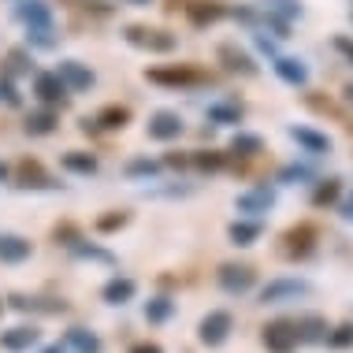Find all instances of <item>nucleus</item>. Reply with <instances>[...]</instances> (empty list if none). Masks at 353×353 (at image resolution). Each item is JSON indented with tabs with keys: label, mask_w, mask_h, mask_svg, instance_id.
Here are the masks:
<instances>
[{
	"label": "nucleus",
	"mask_w": 353,
	"mask_h": 353,
	"mask_svg": "<svg viewBox=\"0 0 353 353\" xmlns=\"http://www.w3.org/2000/svg\"><path fill=\"white\" fill-rule=\"evenodd\" d=\"M12 186H19V190H60L63 183H56V175L37 157H23L12 168Z\"/></svg>",
	"instance_id": "nucleus-4"
},
{
	"label": "nucleus",
	"mask_w": 353,
	"mask_h": 353,
	"mask_svg": "<svg viewBox=\"0 0 353 353\" xmlns=\"http://www.w3.org/2000/svg\"><path fill=\"white\" fill-rule=\"evenodd\" d=\"M60 168L68 171V175H79V179H93L101 171V160H97V152H90V149H68L60 157Z\"/></svg>",
	"instance_id": "nucleus-23"
},
{
	"label": "nucleus",
	"mask_w": 353,
	"mask_h": 353,
	"mask_svg": "<svg viewBox=\"0 0 353 353\" xmlns=\"http://www.w3.org/2000/svg\"><path fill=\"white\" fill-rule=\"evenodd\" d=\"M294 331H298V346H323V339H327L331 327L320 312H309V316L294 320Z\"/></svg>",
	"instance_id": "nucleus-27"
},
{
	"label": "nucleus",
	"mask_w": 353,
	"mask_h": 353,
	"mask_svg": "<svg viewBox=\"0 0 353 353\" xmlns=\"http://www.w3.org/2000/svg\"><path fill=\"white\" fill-rule=\"evenodd\" d=\"M123 227H130V212H127V208H108V212H101L97 219H93V231H97L101 238L119 234Z\"/></svg>",
	"instance_id": "nucleus-35"
},
{
	"label": "nucleus",
	"mask_w": 353,
	"mask_h": 353,
	"mask_svg": "<svg viewBox=\"0 0 353 353\" xmlns=\"http://www.w3.org/2000/svg\"><path fill=\"white\" fill-rule=\"evenodd\" d=\"M253 45H256V49H261L264 56H268V60H272V56H279V45H275L268 34H253Z\"/></svg>",
	"instance_id": "nucleus-48"
},
{
	"label": "nucleus",
	"mask_w": 353,
	"mask_h": 353,
	"mask_svg": "<svg viewBox=\"0 0 353 353\" xmlns=\"http://www.w3.org/2000/svg\"><path fill=\"white\" fill-rule=\"evenodd\" d=\"M60 130V112L56 108H45V104H37L34 112H26L23 119V134L26 138H49Z\"/></svg>",
	"instance_id": "nucleus-19"
},
{
	"label": "nucleus",
	"mask_w": 353,
	"mask_h": 353,
	"mask_svg": "<svg viewBox=\"0 0 353 353\" xmlns=\"http://www.w3.org/2000/svg\"><path fill=\"white\" fill-rule=\"evenodd\" d=\"M346 101H353V85H346Z\"/></svg>",
	"instance_id": "nucleus-56"
},
{
	"label": "nucleus",
	"mask_w": 353,
	"mask_h": 353,
	"mask_svg": "<svg viewBox=\"0 0 353 353\" xmlns=\"http://www.w3.org/2000/svg\"><path fill=\"white\" fill-rule=\"evenodd\" d=\"M183 4H186V0H164V12L175 15V12H183Z\"/></svg>",
	"instance_id": "nucleus-54"
},
{
	"label": "nucleus",
	"mask_w": 353,
	"mask_h": 353,
	"mask_svg": "<svg viewBox=\"0 0 353 353\" xmlns=\"http://www.w3.org/2000/svg\"><path fill=\"white\" fill-rule=\"evenodd\" d=\"M4 309H8V305H4V301H0V316H4Z\"/></svg>",
	"instance_id": "nucleus-57"
},
{
	"label": "nucleus",
	"mask_w": 353,
	"mask_h": 353,
	"mask_svg": "<svg viewBox=\"0 0 353 353\" xmlns=\"http://www.w3.org/2000/svg\"><path fill=\"white\" fill-rule=\"evenodd\" d=\"M79 238H82V227L74 223V219H60V223L52 227V242L63 245V250H68V245H74Z\"/></svg>",
	"instance_id": "nucleus-40"
},
{
	"label": "nucleus",
	"mask_w": 353,
	"mask_h": 353,
	"mask_svg": "<svg viewBox=\"0 0 353 353\" xmlns=\"http://www.w3.org/2000/svg\"><path fill=\"white\" fill-rule=\"evenodd\" d=\"M323 346H327V350H335V353H346V350H353V320L339 323V327H331V331H327V339H323Z\"/></svg>",
	"instance_id": "nucleus-39"
},
{
	"label": "nucleus",
	"mask_w": 353,
	"mask_h": 353,
	"mask_svg": "<svg viewBox=\"0 0 353 353\" xmlns=\"http://www.w3.org/2000/svg\"><path fill=\"white\" fill-rule=\"evenodd\" d=\"M205 119L212 123V127H238V123L245 119V104L238 97H227V101H212L205 112Z\"/></svg>",
	"instance_id": "nucleus-24"
},
{
	"label": "nucleus",
	"mask_w": 353,
	"mask_h": 353,
	"mask_svg": "<svg viewBox=\"0 0 353 353\" xmlns=\"http://www.w3.org/2000/svg\"><path fill=\"white\" fill-rule=\"evenodd\" d=\"M123 175H127L130 183H152V179L164 175V164L152 160L149 152H141V157H130L127 164H123Z\"/></svg>",
	"instance_id": "nucleus-29"
},
{
	"label": "nucleus",
	"mask_w": 353,
	"mask_h": 353,
	"mask_svg": "<svg viewBox=\"0 0 353 353\" xmlns=\"http://www.w3.org/2000/svg\"><path fill=\"white\" fill-rule=\"evenodd\" d=\"M339 212H342V219H350V223H353V194L339 197Z\"/></svg>",
	"instance_id": "nucleus-51"
},
{
	"label": "nucleus",
	"mask_w": 353,
	"mask_h": 353,
	"mask_svg": "<svg viewBox=\"0 0 353 353\" xmlns=\"http://www.w3.org/2000/svg\"><path fill=\"white\" fill-rule=\"evenodd\" d=\"M63 346H68L71 353H104V339L97 335V331L74 323V327L63 331Z\"/></svg>",
	"instance_id": "nucleus-28"
},
{
	"label": "nucleus",
	"mask_w": 353,
	"mask_h": 353,
	"mask_svg": "<svg viewBox=\"0 0 353 353\" xmlns=\"http://www.w3.org/2000/svg\"><path fill=\"white\" fill-rule=\"evenodd\" d=\"M41 346V331L34 323H15V327L0 331V350L4 353H30Z\"/></svg>",
	"instance_id": "nucleus-16"
},
{
	"label": "nucleus",
	"mask_w": 353,
	"mask_h": 353,
	"mask_svg": "<svg viewBox=\"0 0 353 353\" xmlns=\"http://www.w3.org/2000/svg\"><path fill=\"white\" fill-rule=\"evenodd\" d=\"M68 253L74 256V261H85V264H104V268H116L119 264V256L108 250V245H101V242H90V238H79L74 245H68Z\"/></svg>",
	"instance_id": "nucleus-21"
},
{
	"label": "nucleus",
	"mask_w": 353,
	"mask_h": 353,
	"mask_svg": "<svg viewBox=\"0 0 353 353\" xmlns=\"http://www.w3.org/2000/svg\"><path fill=\"white\" fill-rule=\"evenodd\" d=\"M316 171H312L309 164H286V168H279V175H275V183H283V186H298V183H316Z\"/></svg>",
	"instance_id": "nucleus-38"
},
{
	"label": "nucleus",
	"mask_w": 353,
	"mask_h": 353,
	"mask_svg": "<svg viewBox=\"0 0 353 353\" xmlns=\"http://www.w3.org/2000/svg\"><path fill=\"white\" fill-rule=\"evenodd\" d=\"M52 71L60 74L63 85H68L71 93H90L93 85H97V74H93V68H90V63H82V60H60Z\"/></svg>",
	"instance_id": "nucleus-15"
},
{
	"label": "nucleus",
	"mask_w": 353,
	"mask_h": 353,
	"mask_svg": "<svg viewBox=\"0 0 353 353\" xmlns=\"http://www.w3.org/2000/svg\"><path fill=\"white\" fill-rule=\"evenodd\" d=\"M34 101L45 104V108L63 112L71 104V90L63 85V79L56 71H34Z\"/></svg>",
	"instance_id": "nucleus-7"
},
{
	"label": "nucleus",
	"mask_w": 353,
	"mask_h": 353,
	"mask_svg": "<svg viewBox=\"0 0 353 353\" xmlns=\"http://www.w3.org/2000/svg\"><path fill=\"white\" fill-rule=\"evenodd\" d=\"M141 316H145V323H152V327L168 323L171 316H175V298H171V294H152V298L145 301V309H141Z\"/></svg>",
	"instance_id": "nucleus-33"
},
{
	"label": "nucleus",
	"mask_w": 353,
	"mask_h": 353,
	"mask_svg": "<svg viewBox=\"0 0 353 353\" xmlns=\"http://www.w3.org/2000/svg\"><path fill=\"white\" fill-rule=\"evenodd\" d=\"M37 353H71L68 346H63V342H49V346H41Z\"/></svg>",
	"instance_id": "nucleus-52"
},
{
	"label": "nucleus",
	"mask_w": 353,
	"mask_h": 353,
	"mask_svg": "<svg viewBox=\"0 0 353 353\" xmlns=\"http://www.w3.org/2000/svg\"><path fill=\"white\" fill-rule=\"evenodd\" d=\"M231 8L223 4V0H186L183 4V15L190 26H197V30H208V26H216L219 19H227Z\"/></svg>",
	"instance_id": "nucleus-13"
},
{
	"label": "nucleus",
	"mask_w": 353,
	"mask_h": 353,
	"mask_svg": "<svg viewBox=\"0 0 353 353\" xmlns=\"http://www.w3.org/2000/svg\"><path fill=\"white\" fill-rule=\"evenodd\" d=\"M15 19L23 26H52V8L45 4V0H19Z\"/></svg>",
	"instance_id": "nucleus-32"
},
{
	"label": "nucleus",
	"mask_w": 353,
	"mask_h": 353,
	"mask_svg": "<svg viewBox=\"0 0 353 353\" xmlns=\"http://www.w3.org/2000/svg\"><path fill=\"white\" fill-rule=\"evenodd\" d=\"M4 74H12V79H23V74H30L34 71V56L30 49H12L4 56V68H0Z\"/></svg>",
	"instance_id": "nucleus-37"
},
{
	"label": "nucleus",
	"mask_w": 353,
	"mask_h": 353,
	"mask_svg": "<svg viewBox=\"0 0 353 353\" xmlns=\"http://www.w3.org/2000/svg\"><path fill=\"white\" fill-rule=\"evenodd\" d=\"M123 4H130V8H149L152 0H123Z\"/></svg>",
	"instance_id": "nucleus-55"
},
{
	"label": "nucleus",
	"mask_w": 353,
	"mask_h": 353,
	"mask_svg": "<svg viewBox=\"0 0 353 353\" xmlns=\"http://www.w3.org/2000/svg\"><path fill=\"white\" fill-rule=\"evenodd\" d=\"M331 45H335V52L342 56V60L353 63V37L350 34H335V41H331Z\"/></svg>",
	"instance_id": "nucleus-47"
},
{
	"label": "nucleus",
	"mask_w": 353,
	"mask_h": 353,
	"mask_svg": "<svg viewBox=\"0 0 353 353\" xmlns=\"http://www.w3.org/2000/svg\"><path fill=\"white\" fill-rule=\"evenodd\" d=\"M275 186L268 183H261V186H253V190H242V194L234 197V208H238V216H253V219H264V212H272L275 208Z\"/></svg>",
	"instance_id": "nucleus-11"
},
{
	"label": "nucleus",
	"mask_w": 353,
	"mask_h": 353,
	"mask_svg": "<svg viewBox=\"0 0 353 353\" xmlns=\"http://www.w3.org/2000/svg\"><path fill=\"white\" fill-rule=\"evenodd\" d=\"M145 79L160 90H205L216 82V74L205 71L201 63H157L145 71Z\"/></svg>",
	"instance_id": "nucleus-1"
},
{
	"label": "nucleus",
	"mask_w": 353,
	"mask_h": 353,
	"mask_svg": "<svg viewBox=\"0 0 353 353\" xmlns=\"http://www.w3.org/2000/svg\"><path fill=\"white\" fill-rule=\"evenodd\" d=\"M34 256V242L23 234L0 231V264H26Z\"/></svg>",
	"instance_id": "nucleus-25"
},
{
	"label": "nucleus",
	"mask_w": 353,
	"mask_h": 353,
	"mask_svg": "<svg viewBox=\"0 0 353 353\" xmlns=\"http://www.w3.org/2000/svg\"><path fill=\"white\" fill-rule=\"evenodd\" d=\"M305 104H309L312 112H320V116H335V119H342V108L335 101H327V97H316V93H305Z\"/></svg>",
	"instance_id": "nucleus-44"
},
{
	"label": "nucleus",
	"mask_w": 353,
	"mask_h": 353,
	"mask_svg": "<svg viewBox=\"0 0 353 353\" xmlns=\"http://www.w3.org/2000/svg\"><path fill=\"white\" fill-rule=\"evenodd\" d=\"M286 134L298 141V149L309 152V157H327L331 152V138L316 127H298V123H294V127H286Z\"/></svg>",
	"instance_id": "nucleus-22"
},
{
	"label": "nucleus",
	"mask_w": 353,
	"mask_h": 353,
	"mask_svg": "<svg viewBox=\"0 0 353 353\" xmlns=\"http://www.w3.org/2000/svg\"><path fill=\"white\" fill-rule=\"evenodd\" d=\"M145 134H149V141L171 145V141H179V138L186 134V123H183V116H179V112L157 108V112L149 116V123H145Z\"/></svg>",
	"instance_id": "nucleus-9"
},
{
	"label": "nucleus",
	"mask_w": 353,
	"mask_h": 353,
	"mask_svg": "<svg viewBox=\"0 0 353 353\" xmlns=\"http://www.w3.org/2000/svg\"><path fill=\"white\" fill-rule=\"evenodd\" d=\"M312 286L298 279V275H279V279H272V283H264L261 286V294H256V301L261 305H283V301H298L305 298Z\"/></svg>",
	"instance_id": "nucleus-8"
},
{
	"label": "nucleus",
	"mask_w": 353,
	"mask_h": 353,
	"mask_svg": "<svg viewBox=\"0 0 353 353\" xmlns=\"http://www.w3.org/2000/svg\"><path fill=\"white\" fill-rule=\"evenodd\" d=\"M127 353H164V346H160V342H134V346H130Z\"/></svg>",
	"instance_id": "nucleus-50"
},
{
	"label": "nucleus",
	"mask_w": 353,
	"mask_h": 353,
	"mask_svg": "<svg viewBox=\"0 0 353 353\" xmlns=\"http://www.w3.org/2000/svg\"><path fill=\"white\" fill-rule=\"evenodd\" d=\"M342 197V179H316L312 183V194H309V205L312 208H331L339 205Z\"/></svg>",
	"instance_id": "nucleus-34"
},
{
	"label": "nucleus",
	"mask_w": 353,
	"mask_h": 353,
	"mask_svg": "<svg viewBox=\"0 0 353 353\" xmlns=\"http://www.w3.org/2000/svg\"><path fill=\"white\" fill-rule=\"evenodd\" d=\"M79 130H82L85 138H97V134H104V130L97 127V119H93V116H82V119H79Z\"/></svg>",
	"instance_id": "nucleus-49"
},
{
	"label": "nucleus",
	"mask_w": 353,
	"mask_h": 353,
	"mask_svg": "<svg viewBox=\"0 0 353 353\" xmlns=\"http://www.w3.org/2000/svg\"><path fill=\"white\" fill-rule=\"evenodd\" d=\"M261 26H268V30L279 37V41H286V37H290V19H283V15H275V12H264V15H261Z\"/></svg>",
	"instance_id": "nucleus-43"
},
{
	"label": "nucleus",
	"mask_w": 353,
	"mask_h": 353,
	"mask_svg": "<svg viewBox=\"0 0 353 353\" xmlns=\"http://www.w3.org/2000/svg\"><path fill=\"white\" fill-rule=\"evenodd\" d=\"M316 245H320V227L309 223V219L286 227V231L279 234V253L286 256V261H309V256L316 253Z\"/></svg>",
	"instance_id": "nucleus-3"
},
{
	"label": "nucleus",
	"mask_w": 353,
	"mask_h": 353,
	"mask_svg": "<svg viewBox=\"0 0 353 353\" xmlns=\"http://www.w3.org/2000/svg\"><path fill=\"white\" fill-rule=\"evenodd\" d=\"M264 4V12H275V15H283V19H301V0H261Z\"/></svg>",
	"instance_id": "nucleus-41"
},
{
	"label": "nucleus",
	"mask_w": 353,
	"mask_h": 353,
	"mask_svg": "<svg viewBox=\"0 0 353 353\" xmlns=\"http://www.w3.org/2000/svg\"><path fill=\"white\" fill-rule=\"evenodd\" d=\"M261 342L268 353H294L298 350V331H294V320H272L261 327Z\"/></svg>",
	"instance_id": "nucleus-14"
},
{
	"label": "nucleus",
	"mask_w": 353,
	"mask_h": 353,
	"mask_svg": "<svg viewBox=\"0 0 353 353\" xmlns=\"http://www.w3.org/2000/svg\"><path fill=\"white\" fill-rule=\"evenodd\" d=\"M79 8H82V12H90V15H97V19L112 15V4H104V0H79Z\"/></svg>",
	"instance_id": "nucleus-46"
},
{
	"label": "nucleus",
	"mask_w": 353,
	"mask_h": 353,
	"mask_svg": "<svg viewBox=\"0 0 353 353\" xmlns=\"http://www.w3.org/2000/svg\"><path fill=\"white\" fill-rule=\"evenodd\" d=\"M0 101H4L8 108H23V93H19L12 74H4V71H0Z\"/></svg>",
	"instance_id": "nucleus-42"
},
{
	"label": "nucleus",
	"mask_w": 353,
	"mask_h": 353,
	"mask_svg": "<svg viewBox=\"0 0 353 353\" xmlns=\"http://www.w3.org/2000/svg\"><path fill=\"white\" fill-rule=\"evenodd\" d=\"M93 119H97V127L104 130V134H112V130H127V127H130V119H134V112H130L127 104L112 101V104H104V108H101Z\"/></svg>",
	"instance_id": "nucleus-30"
},
{
	"label": "nucleus",
	"mask_w": 353,
	"mask_h": 353,
	"mask_svg": "<svg viewBox=\"0 0 353 353\" xmlns=\"http://www.w3.org/2000/svg\"><path fill=\"white\" fill-rule=\"evenodd\" d=\"M216 60H219V68H223L227 74H242V79H256L261 74V68H256V60L245 49H238L234 41H223L216 49Z\"/></svg>",
	"instance_id": "nucleus-12"
},
{
	"label": "nucleus",
	"mask_w": 353,
	"mask_h": 353,
	"mask_svg": "<svg viewBox=\"0 0 353 353\" xmlns=\"http://www.w3.org/2000/svg\"><path fill=\"white\" fill-rule=\"evenodd\" d=\"M264 238V219H253V216H238L227 223V242L238 245V250H250Z\"/></svg>",
	"instance_id": "nucleus-18"
},
{
	"label": "nucleus",
	"mask_w": 353,
	"mask_h": 353,
	"mask_svg": "<svg viewBox=\"0 0 353 353\" xmlns=\"http://www.w3.org/2000/svg\"><path fill=\"white\" fill-rule=\"evenodd\" d=\"M134 298H138V279H130V275H112V279L101 286L104 305H130Z\"/></svg>",
	"instance_id": "nucleus-26"
},
{
	"label": "nucleus",
	"mask_w": 353,
	"mask_h": 353,
	"mask_svg": "<svg viewBox=\"0 0 353 353\" xmlns=\"http://www.w3.org/2000/svg\"><path fill=\"white\" fill-rule=\"evenodd\" d=\"M231 331H234V316L227 309H212L197 320V342H201L205 350H219L231 339Z\"/></svg>",
	"instance_id": "nucleus-6"
},
{
	"label": "nucleus",
	"mask_w": 353,
	"mask_h": 353,
	"mask_svg": "<svg viewBox=\"0 0 353 353\" xmlns=\"http://www.w3.org/2000/svg\"><path fill=\"white\" fill-rule=\"evenodd\" d=\"M4 305L15 312H30V316H63V312H71V305L63 298H34V294H8Z\"/></svg>",
	"instance_id": "nucleus-10"
},
{
	"label": "nucleus",
	"mask_w": 353,
	"mask_h": 353,
	"mask_svg": "<svg viewBox=\"0 0 353 353\" xmlns=\"http://www.w3.org/2000/svg\"><path fill=\"white\" fill-rule=\"evenodd\" d=\"M56 45H60V37H56V26H26V49L52 52Z\"/></svg>",
	"instance_id": "nucleus-36"
},
{
	"label": "nucleus",
	"mask_w": 353,
	"mask_h": 353,
	"mask_svg": "<svg viewBox=\"0 0 353 353\" xmlns=\"http://www.w3.org/2000/svg\"><path fill=\"white\" fill-rule=\"evenodd\" d=\"M160 164H164V171H175V175H183V171L190 168V152H179V149H171L160 157Z\"/></svg>",
	"instance_id": "nucleus-45"
},
{
	"label": "nucleus",
	"mask_w": 353,
	"mask_h": 353,
	"mask_svg": "<svg viewBox=\"0 0 353 353\" xmlns=\"http://www.w3.org/2000/svg\"><path fill=\"white\" fill-rule=\"evenodd\" d=\"M227 157L234 160V171H245V160H256L264 157V138L261 134H250V130H238L227 145Z\"/></svg>",
	"instance_id": "nucleus-17"
},
{
	"label": "nucleus",
	"mask_w": 353,
	"mask_h": 353,
	"mask_svg": "<svg viewBox=\"0 0 353 353\" xmlns=\"http://www.w3.org/2000/svg\"><path fill=\"white\" fill-rule=\"evenodd\" d=\"M216 283L223 294H231V298H242V294H250L256 286V268L245 261H227L216 268Z\"/></svg>",
	"instance_id": "nucleus-5"
},
{
	"label": "nucleus",
	"mask_w": 353,
	"mask_h": 353,
	"mask_svg": "<svg viewBox=\"0 0 353 353\" xmlns=\"http://www.w3.org/2000/svg\"><path fill=\"white\" fill-rule=\"evenodd\" d=\"M227 164H231V157L219 149H194L190 152V168L197 171V175H219Z\"/></svg>",
	"instance_id": "nucleus-31"
},
{
	"label": "nucleus",
	"mask_w": 353,
	"mask_h": 353,
	"mask_svg": "<svg viewBox=\"0 0 353 353\" xmlns=\"http://www.w3.org/2000/svg\"><path fill=\"white\" fill-rule=\"evenodd\" d=\"M0 186H12V168L0 160Z\"/></svg>",
	"instance_id": "nucleus-53"
},
{
	"label": "nucleus",
	"mask_w": 353,
	"mask_h": 353,
	"mask_svg": "<svg viewBox=\"0 0 353 353\" xmlns=\"http://www.w3.org/2000/svg\"><path fill=\"white\" fill-rule=\"evenodd\" d=\"M123 41L138 52H152V56H171L179 49V34L164 30V26H149V23H127L123 26Z\"/></svg>",
	"instance_id": "nucleus-2"
},
{
	"label": "nucleus",
	"mask_w": 353,
	"mask_h": 353,
	"mask_svg": "<svg viewBox=\"0 0 353 353\" xmlns=\"http://www.w3.org/2000/svg\"><path fill=\"white\" fill-rule=\"evenodd\" d=\"M272 71H275V79L294 85V90L309 85V68H305V60H298V56H283V52L272 56Z\"/></svg>",
	"instance_id": "nucleus-20"
}]
</instances>
